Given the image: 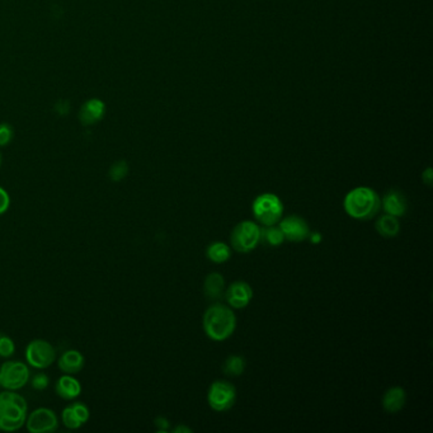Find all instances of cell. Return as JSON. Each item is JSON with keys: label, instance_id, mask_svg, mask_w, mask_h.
Masks as SVG:
<instances>
[{"label": "cell", "instance_id": "obj_8", "mask_svg": "<svg viewBox=\"0 0 433 433\" xmlns=\"http://www.w3.org/2000/svg\"><path fill=\"white\" fill-rule=\"evenodd\" d=\"M236 390L228 381L219 380L213 383L207 394V402L216 412H225L235 404Z\"/></svg>", "mask_w": 433, "mask_h": 433}, {"label": "cell", "instance_id": "obj_31", "mask_svg": "<svg viewBox=\"0 0 433 433\" xmlns=\"http://www.w3.org/2000/svg\"><path fill=\"white\" fill-rule=\"evenodd\" d=\"M423 182H425V184H428V186L432 184V171H431V168H428L425 173H423Z\"/></svg>", "mask_w": 433, "mask_h": 433}, {"label": "cell", "instance_id": "obj_23", "mask_svg": "<svg viewBox=\"0 0 433 433\" xmlns=\"http://www.w3.org/2000/svg\"><path fill=\"white\" fill-rule=\"evenodd\" d=\"M16 352V345L13 339L7 336L6 333L0 331V357L9 358Z\"/></svg>", "mask_w": 433, "mask_h": 433}, {"label": "cell", "instance_id": "obj_13", "mask_svg": "<svg viewBox=\"0 0 433 433\" xmlns=\"http://www.w3.org/2000/svg\"><path fill=\"white\" fill-rule=\"evenodd\" d=\"M106 106L98 98H92L84 103L79 110V119L84 126H92L104 117Z\"/></svg>", "mask_w": 433, "mask_h": 433}, {"label": "cell", "instance_id": "obj_10", "mask_svg": "<svg viewBox=\"0 0 433 433\" xmlns=\"http://www.w3.org/2000/svg\"><path fill=\"white\" fill-rule=\"evenodd\" d=\"M278 227L284 233L285 240H289L292 243H301L307 240L310 234V228L307 221L298 215H291L284 220H280Z\"/></svg>", "mask_w": 433, "mask_h": 433}, {"label": "cell", "instance_id": "obj_4", "mask_svg": "<svg viewBox=\"0 0 433 433\" xmlns=\"http://www.w3.org/2000/svg\"><path fill=\"white\" fill-rule=\"evenodd\" d=\"M253 215L264 227L278 224L284 215V204L273 193L260 195L253 202Z\"/></svg>", "mask_w": 433, "mask_h": 433}, {"label": "cell", "instance_id": "obj_25", "mask_svg": "<svg viewBox=\"0 0 433 433\" xmlns=\"http://www.w3.org/2000/svg\"><path fill=\"white\" fill-rule=\"evenodd\" d=\"M71 407V410H74V413L77 414L79 421L83 423V425L87 423L90 418V410L87 407V404H84L83 402H74L69 404Z\"/></svg>", "mask_w": 433, "mask_h": 433}, {"label": "cell", "instance_id": "obj_19", "mask_svg": "<svg viewBox=\"0 0 433 433\" xmlns=\"http://www.w3.org/2000/svg\"><path fill=\"white\" fill-rule=\"evenodd\" d=\"M206 257L213 263L221 264V263H225L231 257V251L228 244L222 242H213V244L207 247Z\"/></svg>", "mask_w": 433, "mask_h": 433}, {"label": "cell", "instance_id": "obj_2", "mask_svg": "<svg viewBox=\"0 0 433 433\" xmlns=\"http://www.w3.org/2000/svg\"><path fill=\"white\" fill-rule=\"evenodd\" d=\"M343 206L352 219L367 221L381 210V198L370 187H357L347 193Z\"/></svg>", "mask_w": 433, "mask_h": 433}, {"label": "cell", "instance_id": "obj_11", "mask_svg": "<svg viewBox=\"0 0 433 433\" xmlns=\"http://www.w3.org/2000/svg\"><path fill=\"white\" fill-rule=\"evenodd\" d=\"M227 302L234 309H243L252 301L253 289L245 281H235L229 286L225 291Z\"/></svg>", "mask_w": 433, "mask_h": 433}, {"label": "cell", "instance_id": "obj_7", "mask_svg": "<svg viewBox=\"0 0 433 433\" xmlns=\"http://www.w3.org/2000/svg\"><path fill=\"white\" fill-rule=\"evenodd\" d=\"M55 360V348L45 339H33L26 347V361L37 370L48 369Z\"/></svg>", "mask_w": 433, "mask_h": 433}, {"label": "cell", "instance_id": "obj_24", "mask_svg": "<svg viewBox=\"0 0 433 433\" xmlns=\"http://www.w3.org/2000/svg\"><path fill=\"white\" fill-rule=\"evenodd\" d=\"M61 419H63L64 425L66 428H69V430H78L83 425V423L77 417V414L74 413V410H71L70 405L64 408L63 413H61Z\"/></svg>", "mask_w": 433, "mask_h": 433}, {"label": "cell", "instance_id": "obj_30", "mask_svg": "<svg viewBox=\"0 0 433 433\" xmlns=\"http://www.w3.org/2000/svg\"><path fill=\"white\" fill-rule=\"evenodd\" d=\"M309 239H310V242H311V243L318 244V243H320V242H322L323 236H322L320 233H318V231H310V234H309Z\"/></svg>", "mask_w": 433, "mask_h": 433}, {"label": "cell", "instance_id": "obj_12", "mask_svg": "<svg viewBox=\"0 0 433 433\" xmlns=\"http://www.w3.org/2000/svg\"><path fill=\"white\" fill-rule=\"evenodd\" d=\"M381 207L384 209L385 213L401 218L407 213L408 201H407L405 195H403L401 191L390 189L383 197Z\"/></svg>", "mask_w": 433, "mask_h": 433}, {"label": "cell", "instance_id": "obj_20", "mask_svg": "<svg viewBox=\"0 0 433 433\" xmlns=\"http://www.w3.org/2000/svg\"><path fill=\"white\" fill-rule=\"evenodd\" d=\"M260 242L271 247H278L285 242L284 233L280 227H275V225L260 229Z\"/></svg>", "mask_w": 433, "mask_h": 433}, {"label": "cell", "instance_id": "obj_33", "mask_svg": "<svg viewBox=\"0 0 433 433\" xmlns=\"http://www.w3.org/2000/svg\"><path fill=\"white\" fill-rule=\"evenodd\" d=\"M1 163H3V157H1V153H0V166H1Z\"/></svg>", "mask_w": 433, "mask_h": 433}, {"label": "cell", "instance_id": "obj_1", "mask_svg": "<svg viewBox=\"0 0 433 433\" xmlns=\"http://www.w3.org/2000/svg\"><path fill=\"white\" fill-rule=\"evenodd\" d=\"M28 404L21 394L13 390L0 393V431L16 432L26 425Z\"/></svg>", "mask_w": 433, "mask_h": 433}, {"label": "cell", "instance_id": "obj_9", "mask_svg": "<svg viewBox=\"0 0 433 433\" xmlns=\"http://www.w3.org/2000/svg\"><path fill=\"white\" fill-rule=\"evenodd\" d=\"M26 428L31 433H54L59 428V418L50 408H37L27 416Z\"/></svg>", "mask_w": 433, "mask_h": 433}, {"label": "cell", "instance_id": "obj_32", "mask_svg": "<svg viewBox=\"0 0 433 433\" xmlns=\"http://www.w3.org/2000/svg\"><path fill=\"white\" fill-rule=\"evenodd\" d=\"M173 432H192V430L189 428V427H186V425H178V427H175V428H174Z\"/></svg>", "mask_w": 433, "mask_h": 433}, {"label": "cell", "instance_id": "obj_14", "mask_svg": "<svg viewBox=\"0 0 433 433\" xmlns=\"http://www.w3.org/2000/svg\"><path fill=\"white\" fill-rule=\"evenodd\" d=\"M55 392L57 396H60L64 401H74L81 394V384L78 378H74V375L64 374L61 378L56 381Z\"/></svg>", "mask_w": 433, "mask_h": 433}, {"label": "cell", "instance_id": "obj_27", "mask_svg": "<svg viewBox=\"0 0 433 433\" xmlns=\"http://www.w3.org/2000/svg\"><path fill=\"white\" fill-rule=\"evenodd\" d=\"M30 380H31V378H30ZM31 385L35 390L44 392V390H46L48 385H50V378H48L46 374L39 372V374H36V375L32 376Z\"/></svg>", "mask_w": 433, "mask_h": 433}, {"label": "cell", "instance_id": "obj_22", "mask_svg": "<svg viewBox=\"0 0 433 433\" xmlns=\"http://www.w3.org/2000/svg\"><path fill=\"white\" fill-rule=\"evenodd\" d=\"M128 174V166L125 160H118L110 166L108 175L112 182H121L126 178Z\"/></svg>", "mask_w": 433, "mask_h": 433}, {"label": "cell", "instance_id": "obj_26", "mask_svg": "<svg viewBox=\"0 0 433 433\" xmlns=\"http://www.w3.org/2000/svg\"><path fill=\"white\" fill-rule=\"evenodd\" d=\"M15 136V130L7 122L0 124V148L9 145Z\"/></svg>", "mask_w": 433, "mask_h": 433}, {"label": "cell", "instance_id": "obj_5", "mask_svg": "<svg viewBox=\"0 0 433 433\" xmlns=\"http://www.w3.org/2000/svg\"><path fill=\"white\" fill-rule=\"evenodd\" d=\"M230 242L236 252H252L260 243V225L251 220L239 222L231 233Z\"/></svg>", "mask_w": 433, "mask_h": 433}, {"label": "cell", "instance_id": "obj_29", "mask_svg": "<svg viewBox=\"0 0 433 433\" xmlns=\"http://www.w3.org/2000/svg\"><path fill=\"white\" fill-rule=\"evenodd\" d=\"M155 425L159 431H166L169 428V421L164 417H157L155 419Z\"/></svg>", "mask_w": 433, "mask_h": 433}, {"label": "cell", "instance_id": "obj_3", "mask_svg": "<svg viewBox=\"0 0 433 433\" xmlns=\"http://www.w3.org/2000/svg\"><path fill=\"white\" fill-rule=\"evenodd\" d=\"M235 327V314L227 305L215 302L206 310L204 315V329L209 338L216 342H222L234 333Z\"/></svg>", "mask_w": 433, "mask_h": 433}, {"label": "cell", "instance_id": "obj_17", "mask_svg": "<svg viewBox=\"0 0 433 433\" xmlns=\"http://www.w3.org/2000/svg\"><path fill=\"white\" fill-rule=\"evenodd\" d=\"M204 292L209 300H220L225 294V278L224 276L213 272L206 276L205 284H204Z\"/></svg>", "mask_w": 433, "mask_h": 433}, {"label": "cell", "instance_id": "obj_28", "mask_svg": "<svg viewBox=\"0 0 433 433\" xmlns=\"http://www.w3.org/2000/svg\"><path fill=\"white\" fill-rule=\"evenodd\" d=\"M10 207V197L9 193L0 186V216L7 213Z\"/></svg>", "mask_w": 433, "mask_h": 433}, {"label": "cell", "instance_id": "obj_21", "mask_svg": "<svg viewBox=\"0 0 433 433\" xmlns=\"http://www.w3.org/2000/svg\"><path fill=\"white\" fill-rule=\"evenodd\" d=\"M245 366H247V361L243 356H230L225 360L222 370L228 376L238 378L244 372Z\"/></svg>", "mask_w": 433, "mask_h": 433}, {"label": "cell", "instance_id": "obj_15", "mask_svg": "<svg viewBox=\"0 0 433 433\" xmlns=\"http://www.w3.org/2000/svg\"><path fill=\"white\" fill-rule=\"evenodd\" d=\"M84 365H86V358L78 349H68L57 360L59 369L63 371L64 374H69V375L79 374L84 369Z\"/></svg>", "mask_w": 433, "mask_h": 433}, {"label": "cell", "instance_id": "obj_6", "mask_svg": "<svg viewBox=\"0 0 433 433\" xmlns=\"http://www.w3.org/2000/svg\"><path fill=\"white\" fill-rule=\"evenodd\" d=\"M31 372L26 363L6 361L0 366V386L4 390L17 392L30 383Z\"/></svg>", "mask_w": 433, "mask_h": 433}, {"label": "cell", "instance_id": "obj_16", "mask_svg": "<svg viewBox=\"0 0 433 433\" xmlns=\"http://www.w3.org/2000/svg\"><path fill=\"white\" fill-rule=\"evenodd\" d=\"M407 402V394L401 386L390 387L383 396V407L387 413H398Z\"/></svg>", "mask_w": 433, "mask_h": 433}, {"label": "cell", "instance_id": "obj_18", "mask_svg": "<svg viewBox=\"0 0 433 433\" xmlns=\"http://www.w3.org/2000/svg\"><path fill=\"white\" fill-rule=\"evenodd\" d=\"M376 231L384 238H394L398 235L401 231V222L398 220L396 216L385 213L383 216L378 218L376 224H375Z\"/></svg>", "mask_w": 433, "mask_h": 433}]
</instances>
